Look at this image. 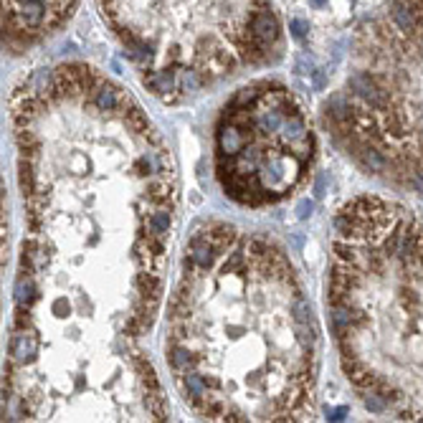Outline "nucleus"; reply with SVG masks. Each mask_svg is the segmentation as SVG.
Instances as JSON below:
<instances>
[{
	"mask_svg": "<svg viewBox=\"0 0 423 423\" xmlns=\"http://www.w3.org/2000/svg\"><path fill=\"white\" fill-rule=\"evenodd\" d=\"M8 109L23 198L8 413L165 421L142 337L178 211L168 145L129 91L86 63L33 71Z\"/></svg>",
	"mask_w": 423,
	"mask_h": 423,
	"instance_id": "nucleus-1",
	"label": "nucleus"
},
{
	"mask_svg": "<svg viewBox=\"0 0 423 423\" xmlns=\"http://www.w3.org/2000/svg\"><path fill=\"white\" fill-rule=\"evenodd\" d=\"M309 3H312L314 8H319V5H324V0H309Z\"/></svg>",
	"mask_w": 423,
	"mask_h": 423,
	"instance_id": "nucleus-7",
	"label": "nucleus"
},
{
	"mask_svg": "<svg viewBox=\"0 0 423 423\" xmlns=\"http://www.w3.org/2000/svg\"><path fill=\"white\" fill-rule=\"evenodd\" d=\"M314 162V132L289 89L253 84L223 107L215 124V178L241 206L264 208L297 193Z\"/></svg>",
	"mask_w": 423,
	"mask_h": 423,
	"instance_id": "nucleus-5",
	"label": "nucleus"
},
{
	"mask_svg": "<svg viewBox=\"0 0 423 423\" xmlns=\"http://www.w3.org/2000/svg\"><path fill=\"white\" fill-rule=\"evenodd\" d=\"M327 309L342 370L365 406L423 421V223L375 196L335 218Z\"/></svg>",
	"mask_w": 423,
	"mask_h": 423,
	"instance_id": "nucleus-3",
	"label": "nucleus"
},
{
	"mask_svg": "<svg viewBox=\"0 0 423 423\" xmlns=\"http://www.w3.org/2000/svg\"><path fill=\"white\" fill-rule=\"evenodd\" d=\"M145 86L165 102L279 53L269 0H99Z\"/></svg>",
	"mask_w": 423,
	"mask_h": 423,
	"instance_id": "nucleus-4",
	"label": "nucleus"
},
{
	"mask_svg": "<svg viewBox=\"0 0 423 423\" xmlns=\"http://www.w3.org/2000/svg\"><path fill=\"white\" fill-rule=\"evenodd\" d=\"M319 332L286 253L211 220L196 228L168 312L165 355L208 421H309Z\"/></svg>",
	"mask_w": 423,
	"mask_h": 423,
	"instance_id": "nucleus-2",
	"label": "nucleus"
},
{
	"mask_svg": "<svg viewBox=\"0 0 423 423\" xmlns=\"http://www.w3.org/2000/svg\"><path fill=\"white\" fill-rule=\"evenodd\" d=\"M76 0H3V43L18 53L58 30Z\"/></svg>",
	"mask_w": 423,
	"mask_h": 423,
	"instance_id": "nucleus-6",
	"label": "nucleus"
}]
</instances>
